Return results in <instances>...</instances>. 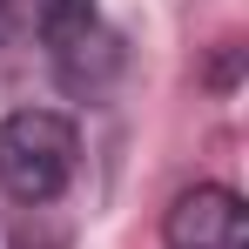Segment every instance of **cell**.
Here are the masks:
<instances>
[{
    "label": "cell",
    "mask_w": 249,
    "mask_h": 249,
    "mask_svg": "<svg viewBox=\"0 0 249 249\" xmlns=\"http://www.w3.org/2000/svg\"><path fill=\"white\" fill-rule=\"evenodd\" d=\"M74 122L47 115V108H20L0 122V189L14 202H54L74 182Z\"/></svg>",
    "instance_id": "cell-1"
},
{
    "label": "cell",
    "mask_w": 249,
    "mask_h": 249,
    "mask_svg": "<svg viewBox=\"0 0 249 249\" xmlns=\"http://www.w3.org/2000/svg\"><path fill=\"white\" fill-rule=\"evenodd\" d=\"M162 236H168V249H249V209L236 189L202 182V189L175 196Z\"/></svg>",
    "instance_id": "cell-2"
},
{
    "label": "cell",
    "mask_w": 249,
    "mask_h": 249,
    "mask_svg": "<svg viewBox=\"0 0 249 249\" xmlns=\"http://www.w3.org/2000/svg\"><path fill=\"white\" fill-rule=\"evenodd\" d=\"M94 27V0H41V34L47 47H74Z\"/></svg>",
    "instance_id": "cell-3"
}]
</instances>
